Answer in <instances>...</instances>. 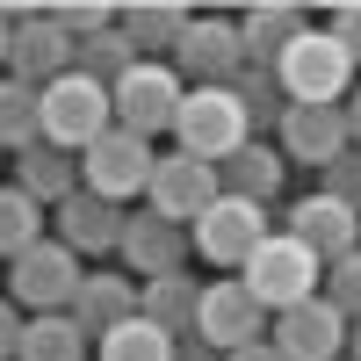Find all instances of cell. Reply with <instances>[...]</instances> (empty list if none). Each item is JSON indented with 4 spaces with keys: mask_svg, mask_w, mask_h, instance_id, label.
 Listing matches in <instances>:
<instances>
[{
    "mask_svg": "<svg viewBox=\"0 0 361 361\" xmlns=\"http://www.w3.org/2000/svg\"><path fill=\"white\" fill-rule=\"evenodd\" d=\"M130 260V282H159V275H188V231L166 224L159 209H130L123 224V246H116Z\"/></svg>",
    "mask_w": 361,
    "mask_h": 361,
    "instance_id": "obj_15",
    "label": "cell"
},
{
    "mask_svg": "<svg viewBox=\"0 0 361 361\" xmlns=\"http://www.w3.org/2000/svg\"><path fill=\"white\" fill-rule=\"evenodd\" d=\"M275 145H282V159H304V166H333L340 152H347V109H289L282 116V130H275Z\"/></svg>",
    "mask_w": 361,
    "mask_h": 361,
    "instance_id": "obj_17",
    "label": "cell"
},
{
    "mask_svg": "<svg viewBox=\"0 0 361 361\" xmlns=\"http://www.w3.org/2000/svg\"><path fill=\"white\" fill-rule=\"evenodd\" d=\"M318 195H333V202H347V209H361V145H347V152L318 173Z\"/></svg>",
    "mask_w": 361,
    "mask_h": 361,
    "instance_id": "obj_32",
    "label": "cell"
},
{
    "mask_svg": "<svg viewBox=\"0 0 361 361\" xmlns=\"http://www.w3.org/2000/svg\"><path fill=\"white\" fill-rule=\"evenodd\" d=\"M44 238V202H29L22 188H0V260L29 253Z\"/></svg>",
    "mask_w": 361,
    "mask_h": 361,
    "instance_id": "obj_29",
    "label": "cell"
},
{
    "mask_svg": "<svg viewBox=\"0 0 361 361\" xmlns=\"http://www.w3.org/2000/svg\"><path fill=\"white\" fill-rule=\"evenodd\" d=\"M282 231H289L304 253H318L325 267L347 260V253H361V209H347V202H333V195L289 202V209H282Z\"/></svg>",
    "mask_w": 361,
    "mask_h": 361,
    "instance_id": "obj_13",
    "label": "cell"
},
{
    "mask_svg": "<svg viewBox=\"0 0 361 361\" xmlns=\"http://www.w3.org/2000/svg\"><path fill=\"white\" fill-rule=\"evenodd\" d=\"M217 195H224V188H217V166H202V159H188V152H159L152 188H145V209H159L166 224L195 231V217H202Z\"/></svg>",
    "mask_w": 361,
    "mask_h": 361,
    "instance_id": "obj_12",
    "label": "cell"
},
{
    "mask_svg": "<svg viewBox=\"0 0 361 361\" xmlns=\"http://www.w3.org/2000/svg\"><path fill=\"white\" fill-rule=\"evenodd\" d=\"M304 8H282V0H260V8H246V22H238V37H246V66L253 73H275L282 51L304 37Z\"/></svg>",
    "mask_w": 361,
    "mask_h": 361,
    "instance_id": "obj_20",
    "label": "cell"
},
{
    "mask_svg": "<svg viewBox=\"0 0 361 361\" xmlns=\"http://www.w3.org/2000/svg\"><path fill=\"white\" fill-rule=\"evenodd\" d=\"M87 347L94 340L73 325V311H44V318L22 325V354L15 361H87Z\"/></svg>",
    "mask_w": 361,
    "mask_h": 361,
    "instance_id": "obj_25",
    "label": "cell"
},
{
    "mask_svg": "<svg viewBox=\"0 0 361 361\" xmlns=\"http://www.w3.org/2000/svg\"><path fill=\"white\" fill-rule=\"evenodd\" d=\"M73 73V37L51 22V8H15V44H8V80L51 87Z\"/></svg>",
    "mask_w": 361,
    "mask_h": 361,
    "instance_id": "obj_11",
    "label": "cell"
},
{
    "mask_svg": "<svg viewBox=\"0 0 361 361\" xmlns=\"http://www.w3.org/2000/svg\"><path fill=\"white\" fill-rule=\"evenodd\" d=\"M275 80H282L289 109H340V102L354 94V80H361V73L347 66V51L333 44V29H304V37L282 51Z\"/></svg>",
    "mask_w": 361,
    "mask_h": 361,
    "instance_id": "obj_1",
    "label": "cell"
},
{
    "mask_svg": "<svg viewBox=\"0 0 361 361\" xmlns=\"http://www.w3.org/2000/svg\"><path fill=\"white\" fill-rule=\"evenodd\" d=\"M152 166H159L152 137H137V130L116 123L94 152H80V188L116 202V209H130V202H145V188H152Z\"/></svg>",
    "mask_w": 361,
    "mask_h": 361,
    "instance_id": "obj_5",
    "label": "cell"
},
{
    "mask_svg": "<svg viewBox=\"0 0 361 361\" xmlns=\"http://www.w3.org/2000/svg\"><path fill=\"white\" fill-rule=\"evenodd\" d=\"M347 333H354V325L325 304V296H311V304H296V311H282L275 325H267V340L282 347V361H340Z\"/></svg>",
    "mask_w": 361,
    "mask_h": 361,
    "instance_id": "obj_14",
    "label": "cell"
},
{
    "mask_svg": "<svg viewBox=\"0 0 361 361\" xmlns=\"http://www.w3.org/2000/svg\"><path fill=\"white\" fill-rule=\"evenodd\" d=\"M173 73L195 80V87H231L238 73H246V37H238V22L195 15L188 37H180V51H173Z\"/></svg>",
    "mask_w": 361,
    "mask_h": 361,
    "instance_id": "obj_10",
    "label": "cell"
},
{
    "mask_svg": "<svg viewBox=\"0 0 361 361\" xmlns=\"http://www.w3.org/2000/svg\"><path fill=\"white\" fill-rule=\"evenodd\" d=\"M87 282V267L73 246H58V238H37L29 253L8 260V304H22L29 318H44V311H73V296Z\"/></svg>",
    "mask_w": 361,
    "mask_h": 361,
    "instance_id": "obj_6",
    "label": "cell"
},
{
    "mask_svg": "<svg viewBox=\"0 0 361 361\" xmlns=\"http://www.w3.org/2000/svg\"><path fill=\"white\" fill-rule=\"evenodd\" d=\"M116 123L123 130H137V137H173V116H180V102H188V80H180L173 66H159V58H137L130 66V80L116 87Z\"/></svg>",
    "mask_w": 361,
    "mask_h": 361,
    "instance_id": "obj_9",
    "label": "cell"
},
{
    "mask_svg": "<svg viewBox=\"0 0 361 361\" xmlns=\"http://www.w3.org/2000/svg\"><path fill=\"white\" fill-rule=\"evenodd\" d=\"M94 361H173V340L152 318H130V325H116L109 340H94Z\"/></svg>",
    "mask_w": 361,
    "mask_h": 361,
    "instance_id": "obj_28",
    "label": "cell"
},
{
    "mask_svg": "<svg viewBox=\"0 0 361 361\" xmlns=\"http://www.w3.org/2000/svg\"><path fill=\"white\" fill-rule=\"evenodd\" d=\"M275 231L267 224V202H238V195H217L195 217V231H188V246H195V260H209V267H224V275H246V260L260 253V238Z\"/></svg>",
    "mask_w": 361,
    "mask_h": 361,
    "instance_id": "obj_7",
    "label": "cell"
},
{
    "mask_svg": "<svg viewBox=\"0 0 361 361\" xmlns=\"http://www.w3.org/2000/svg\"><path fill=\"white\" fill-rule=\"evenodd\" d=\"M173 361H224V354L202 347V340H173Z\"/></svg>",
    "mask_w": 361,
    "mask_h": 361,
    "instance_id": "obj_35",
    "label": "cell"
},
{
    "mask_svg": "<svg viewBox=\"0 0 361 361\" xmlns=\"http://www.w3.org/2000/svg\"><path fill=\"white\" fill-rule=\"evenodd\" d=\"M195 311H202V282H195V275L137 282V318H152L166 340H195Z\"/></svg>",
    "mask_w": 361,
    "mask_h": 361,
    "instance_id": "obj_21",
    "label": "cell"
},
{
    "mask_svg": "<svg viewBox=\"0 0 361 361\" xmlns=\"http://www.w3.org/2000/svg\"><path fill=\"white\" fill-rule=\"evenodd\" d=\"M123 224H130V209H116L102 195H73L66 209H58V246H73L80 260H94V253H116L123 246Z\"/></svg>",
    "mask_w": 361,
    "mask_h": 361,
    "instance_id": "obj_18",
    "label": "cell"
},
{
    "mask_svg": "<svg viewBox=\"0 0 361 361\" xmlns=\"http://www.w3.org/2000/svg\"><path fill=\"white\" fill-rule=\"evenodd\" d=\"M44 145V87H22L0 73V152H37Z\"/></svg>",
    "mask_w": 361,
    "mask_h": 361,
    "instance_id": "obj_24",
    "label": "cell"
},
{
    "mask_svg": "<svg viewBox=\"0 0 361 361\" xmlns=\"http://www.w3.org/2000/svg\"><path fill=\"white\" fill-rule=\"evenodd\" d=\"M8 44H15V8H0V73H8Z\"/></svg>",
    "mask_w": 361,
    "mask_h": 361,
    "instance_id": "obj_38",
    "label": "cell"
},
{
    "mask_svg": "<svg viewBox=\"0 0 361 361\" xmlns=\"http://www.w3.org/2000/svg\"><path fill=\"white\" fill-rule=\"evenodd\" d=\"M116 130V102H109V87L94 80H51L44 87V145H58V152H94V145Z\"/></svg>",
    "mask_w": 361,
    "mask_h": 361,
    "instance_id": "obj_4",
    "label": "cell"
},
{
    "mask_svg": "<svg viewBox=\"0 0 361 361\" xmlns=\"http://www.w3.org/2000/svg\"><path fill=\"white\" fill-rule=\"evenodd\" d=\"M282 180H289V159H282V145H267V137L238 145V152L217 166V188L238 195V202H275V195H282Z\"/></svg>",
    "mask_w": 361,
    "mask_h": 361,
    "instance_id": "obj_19",
    "label": "cell"
},
{
    "mask_svg": "<svg viewBox=\"0 0 361 361\" xmlns=\"http://www.w3.org/2000/svg\"><path fill=\"white\" fill-rule=\"evenodd\" d=\"M347 361H361V325H354V333H347Z\"/></svg>",
    "mask_w": 361,
    "mask_h": 361,
    "instance_id": "obj_39",
    "label": "cell"
},
{
    "mask_svg": "<svg viewBox=\"0 0 361 361\" xmlns=\"http://www.w3.org/2000/svg\"><path fill=\"white\" fill-rule=\"evenodd\" d=\"M325 29H333V44L347 51V66L361 73V0H354V8H333V22H325Z\"/></svg>",
    "mask_w": 361,
    "mask_h": 361,
    "instance_id": "obj_33",
    "label": "cell"
},
{
    "mask_svg": "<svg viewBox=\"0 0 361 361\" xmlns=\"http://www.w3.org/2000/svg\"><path fill=\"white\" fill-rule=\"evenodd\" d=\"M130 318H137V282L123 267H87V282L73 296V325L87 340H109L116 325H130Z\"/></svg>",
    "mask_w": 361,
    "mask_h": 361,
    "instance_id": "obj_16",
    "label": "cell"
},
{
    "mask_svg": "<svg viewBox=\"0 0 361 361\" xmlns=\"http://www.w3.org/2000/svg\"><path fill=\"white\" fill-rule=\"evenodd\" d=\"M224 361H282V347H275V340H260V347H238V354H224Z\"/></svg>",
    "mask_w": 361,
    "mask_h": 361,
    "instance_id": "obj_36",
    "label": "cell"
},
{
    "mask_svg": "<svg viewBox=\"0 0 361 361\" xmlns=\"http://www.w3.org/2000/svg\"><path fill=\"white\" fill-rule=\"evenodd\" d=\"M325 304H333L347 325H361V253H347V260H333V267H325Z\"/></svg>",
    "mask_w": 361,
    "mask_h": 361,
    "instance_id": "obj_31",
    "label": "cell"
},
{
    "mask_svg": "<svg viewBox=\"0 0 361 361\" xmlns=\"http://www.w3.org/2000/svg\"><path fill=\"white\" fill-rule=\"evenodd\" d=\"M188 8H180V0H130L123 8V37H130V51L137 58H159V51H180V37H188Z\"/></svg>",
    "mask_w": 361,
    "mask_h": 361,
    "instance_id": "obj_23",
    "label": "cell"
},
{
    "mask_svg": "<svg viewBox=\"0 0 361 361\" xmlns=\"http://www.w3.org/2000/svg\"><path fill=\"white\" fill-rule=\"evenodd\" d=\"M340 109H347V137H354V145H361V80H354V94H347V102H340Z\"/></svg>",
    "mask_w": 361,
    "mask_h": 361,
    "instance_id": "obj_37",
    "label": "cell"
},
{
    "mask_svg": "<svg viewBox=\"0 0 361 361\" xmlns=\"http://www.w3.org/2000/svg\"><path fill=\"white\" fill-rule=\"evenodd\" d=\"M15 188L29 202H51V209H66L80 195V152H58V145H37V152H22L15 159Z\"/></svg>",
    "mask_w": 361,
    "mask_h": 361,
    "instance_id": "obj_22",
    "label": "cell"
},
{
    "mask_svg": "<svg viewBox=\"0 0 361 361\" xmlns=\"http://www.w3.org/2000/svg\"><path fill=\"white\" fill-rule=\"evenodd\" d=\"M130 66H137V51H130L123 29H109V37H94V44H80V51H73V73H80V80H94V87H109V94L130 80Z\"/></svg>",
    "mask_w": 361,
    "mask_h": 361,
    "instance_id": "obj_27",
    "label": "cell"
},
{
    "mask_svg": "<svg viewBox=\"0 0 361 361\" xmlns=\"http://www.w3.org/2000/svg\"><path fill=\"white\" fill-rule=\"evenodd\" d=\"M238 282L260 296V311H267V318H282V311L311 304V296L325 289V260L304 253L289 231H267V238H260V253L246 260V275H238Z\"/></svg>",
    "mask_w": 361,
    "mask_h": 361,
    "instance_id": "obj_2",
    "label": "cell"
},
{
    "mask_svg": "<svg viewBox=\"0 0 361 361\" xmlns=\"http://www.w3.org/2000/svg\"><path fill=\"white\" fill-rule=\"evenodd\" d=\"M231 94H238V109H246V130H253V137H275V130H282L289 94H282L275 73H253V66H246V73L231 80Z\"/></svg>",
    "mask_w": 361,
    "mask_h": 361,
    "instance_id": "obj_26",
    "label": "cell"
},
{
    "mask_svg": "<svg viewBox=\"0 0 361 361\" xmlns=\"http://www.w3.org/2000/svg\"><path fill=\"white\" fill-rule=\"evenodd\" d=\"M340 361H347V354H340Z\"/></svg>",
    "mask_w": 361,
    "mask_h": 361,
    "instance_id": "obj_40",
    "label": "cell"
},
{
    "mask_svg": "<svg viewBox=\"0 0 361 361\" xmlns=\"http://www.w3.org/2000/svg\"><path fill=\"white\" fill-rule=\"evenodd\" d=\"M238 145H253L238 94L231 87H188V102H180V116H173V152H188L202 166H224Z\"/></svg>",
    "mask_w": 361,
    "mask_h": 361,
    "instance_id": "obj_3",
    "label": "cell"
},
{
    "mask_svg": "<svg viewBox=\"0 0 361 361\" xmlns=\"http://www.w3.org/2000/svg\"><path fill=\"white\" fill-rule=\"evenodd\" d=\"M267 325H275V318L260 311V296L238 282V275L202 282V311H195V340H202V347H217V354L260 347V340H267Z\"/></svg>",
    "mask_w": 361,
    "mask_h": 361,
    "instance_id": "obj_8",
    "label": "cell"
},
{
    "mask_svg": "<svg viewBox=\"0 0 361 361\" xmlns=\"http://www.w3.org/2000/svg\"><path fill=\"white\" fill-rule=\"evenodd\" d=\"M51 22L73 37V51L80 44H94V37H109L116 22H123V8H102V0H66V8H51Z\"/></svg>",
    "mask_w": 361,
    "mask_h": 361,
    "instance_id": "obj_30",
    "label": "cell"
},
{
    "mask_svg": "<svg viewBox=\"0 0 361 361\" xmlns=\"http://www.w3.org/2000/svg\"><path fill=\"white\" fill-rule=\"evenodd\" d=\"M22 325H29V318H15V304L0 296V361H15V354H22Z\"/></svg>",
    "mask_w": 361,
    "mask_h": 361,
    "instance_id": "obj_34",
    "label": "cell"
}]
</instances>
